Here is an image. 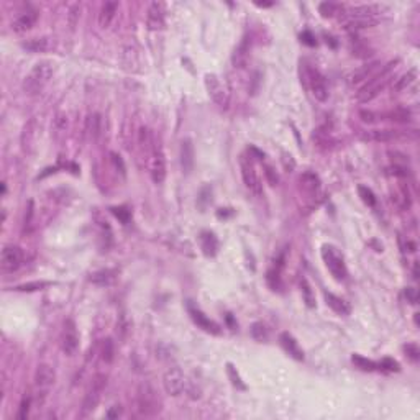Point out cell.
Wrapping results in <instances>:
<instances>
[{
  "instance_id": "f907efd6",
  "label": "cell",
  "mask_w": 420,
  "mask_h": 420,
  "mask_svg": "<svg viewBox=\"0 0 420 420\" xmlns=\"http://www.w3.org/2000/svg\"><path fill=\"white\" fill-rule=\"evenodd\" d=\"M31 219H33V202L28 203V214L25 215V227L31 225Z\"/></svg>"
},
{
  "instance_id": "6da1fadb",
  "label": "cell",
  "mask_w": 420,
  "mask_h": 420,
  "mask_svg": "<svg viewBox=\"0 0 420 420\" xmlns=\"http://www.w3.org/2000/svg\"><path fill=\"white\" fill-rule=\"evenodd\" d=\"M399 64V59H396V61H391V63H387L384 68H381L378 72H376V76H373L370 81H368L363 87L359 89L358 92V100L361 103H366V102H370L373 100L374 97H378L381 92H383L386 89V85L389 84V81L392 79V71L396 69V66Z\"/></svg>"
},
{
  "instance_id": "484cf974",
  "label": "cell",
  "mask_w": 420,
  "mask_h": 420,
  "mask_svg": "<svg viewBox=\"0 0 420 420\" xmlns=\"http://www.w3.org/2000/svg\"><path fill=\"white\" fill-rule=\"evenodd\" d=\"M115 276H117V271H114V269H102V271H97L90 276V282L98 286H105V284H110L115 279Z\"/></svg>"
},
{
  "instance_id": "f5cc1de1",
  "label": "cell",
  "mask_w": 420,
  "mask_h": 420,
  "mask_svg": "<svg viewBox=\"0 0 420 420\" xmlns=\"http://www.w3.org/2000/svg\"><path fill=\"white\" fill-rule=\"evenodd\" d=\"M256 5H258V7H271L273 2H262V4L261 2H256Z\"/></svg>"
},
{
  "instance_id": "e0dca14e",
  "label": "cell",
  "mask_w": 420,
  "mask_h": 420,
  "mask_svg": "<svg viewBox=\"0 0 420 420\" xmlns=\"http://www.w3.org/2000/svg\"><path fill=\"white\" fill-rule=\"evenodd\" d=\"M364 141H376V143H389L400 138V133L396 130H368L361 135Z\"/></svg>"
},
{
  "instance_id": "bcb514c9",
  "label": "cell",
  "mask_w": 420,
  "mask_h": 420,
  "mask_svg": "<svg viewBox=\"0 0 420 420\" xmlns=\"http://www.w3.org/2000/svg\"><path fill=\"white\" fill-rule=\"evenodd\" d=\"M110 156H112V163H114V166L120 171L122 174H125V163H123V160L120 158V154H117V153H110Z\"/></svg>"
},
{
  "instance_id": "5b68a950",
  "label": "cell",
  "mask_w": 420,
  "mask_h": 420,
  "mask_svg": "<svg viewBox=\"0 0 420 420\" xmlns=\"http://www.w3.org/2000/svg\"><path fill=\"white\" fill-rule=\"evenodd\" d=\"M186 384H187V379H186V374L182 373L181 368H169V370L164 373L163 376V386H164V391H166L169 396H181L182 391L186 389Z\"/></svg>"
},
{
  "instance_id": "3957f363",
  "label": "cell",
  "mask_w": 420,
  "mask_h": 420,
  "mask_svg": "<svg viewBox=\"0 0 420 420\" xmlns=\"http://www.w3.org/2000/svg\"><path fill=\"white\" fill-rule=\"evenodd\" d=\"M107 386V376L105 374H95L92 378V383L89 386L87 392H85V397L82 400V409H81V417H87L89 413H92L95 410V407L100 402L102 392Z\"/></svg>"
},
{
  "instance_id": "74e56055",
  "label": "cell",
  "mask_w": 420,
  "mask_h": 420,
  "mask_svg": "<svg viewBox=\"0 0 420 420\" xmlns=\"http://www.w3.org/2000/svg\"><path fill=\"white\" fill-rule=\"evenodd\" d=\"M340 5L338 4H333V2H324L319 5V10L324 17H333L335 13H338Z\"/></svg>"
},
{
  "instance_id": "c3c4849f",
  "label": "cell",
  "mask_w": 420,
  "mask_h": 420,
  "mask_svg": "<svg viewBox=\"0 0 420 420\" xmlns=\"http://www.w3.org/2000/svg\"><path fill=\"white\" fill-rule=\"evenodd\" d=\"M300 39H302V43H305L308 46H315V38H313V35H312L310 31H304V33H302Z\"/></svg>"
},
{
  "instance_id": "83f0119b",
  "label": "cell",
  "mask_w": 420,
  "mask_h": 420,
  "mask_svg": "<svg viewBox=\"0 0 420 420\" xmlns=\"http://www.w3.org/2000/svg\"><path fill=\"white\" fill-rule=\"evenodd\" d=\"M217 248H219V241L212 233H205L202 236V249L207 256H214L217 253Z\"/></svg>"
},
{
  "instance_id": "836d02e7",
  "label": "cell",
  "mask_w": 420,
  "mask_h": 420,
  "mask_svg": "<svg viewBox=\"0 0 420 420\" xmlns=\"http://www.w3.org/2000/svg\"><path fill=\"white\" fill-rule=\"evenodd\" d=\"M85 131H87V133H89L92 138H97V135L100 133V117H98L97 114L89 117L87 127H85Z\"/></svg>"
},
{
  "instance_id": "7a4b0ae2",
  "label": "cell",
  "mask_w": 420,
  "mask_h": 420,
  "mask_svg": "<svg viewBox=\"0 0 420 420\" xmlns=\"http://www.w3.org/2000/svg\"><path fill=\"white\" fill-rule=\"evenodd\" d=\"M52 64L49 61H39L30 69L23 79V90L28 95H35L44 89V85L52 77Z\"/></svg>"
},
{
  "instance_id": "7c38bea8",
  "label": "cell",
  "mask_w": 420,
  "mask_h": 420,
  "mask_svg": "<svg viewBox=\"0 0 420 420\" xmlns=\"http://www.w3.org/2000/svg\"><path fill=\"white\" fill-rule=\"evenodd\" d=\"M307 81H308V87L312 90V95L317 98L319 102H325L328 98V85H327L325 77L320 74V71L308 68Z\"/></svg>"
},
{
  "instance_id": "cb8c5ba5",
  "label": "cell",
  "mask_w": 420,
  "mask_h": 420,
  "mask_svg": "<svg viewBox=\"0 0 420 420\" xmlns=\"http://www.w3.org/2000/svg\"><path fill=\"white\" fill-rule=\"evenodd\" d=\"M248 52H249V41H248V38H245L238 44V48L235 49V55H233V64L236 68H245L248 56H249Z\"/></svg>"
},
{
  "instance_id": "e575fe53",
  "label": "cell",
  "mask_w": 420,
  "mask_h": 420,
  "mask_svg": "<svg viewBox=\"0 0 420 420\" xmlns=\"http://www.w3.org/2000/svg\"><path fill=\"white\" fill-rule=\"evenodd\" d=\"M227 374H228V378H230V381H232V384L236 387V389H240V391H246V386H245V383H243L241 381V378H240V374L236 373V370L233 368V364H227Z\"/></svg>"
},
{
  "instance_id": "8fae6325",
  "label": "cell",
  "mask_w": 420,
  "mask_h": 420,
  "mask_svg": "<svg viewBox=\"0 0 420 420\" xmlns=\"http://www.w3.org/2000/svg\"><path fill=\"white\" fill-rule=\"evenodd\" d=\"M23 261V251L15 245H7L2 249V256H0V268L5 273H12L22 266Z\"/></svg>"
},
{
  "instance_id": "603a6c76",
  "label": "cell",
  "mask_w": 420,
  "mask_h": 420,
  "mask_svg": "<svg viewBox=\"0 0 420 420\" xmlns=\"http://www.w3.org/2000/svg\"><path fill=\"white\" fill-rule=\"evenodd\" d=\"M325 300H327V305L330 307L333 312H337L340 315H348L351 310L350 305H348V302L337 297V295L332 292H325Z\"/></svg>"
},
{
  "instance_id": "277c9868",
  "label": "cell",
  "mask_w": 420,
  "mask_h": 420,
  "mask_svg": "<svg viewBox=\"0 0 420 420\" xmlns=\"http://www.w3.org/2000/svg\"><path fill=\"white\" fill-rule=\"evenodd\" d=\"M138 407L144 415H154L161 410V402L158 399L156 391L146 383L141 384L140 389H138Z\"/></svg>"
},
{
  "instance_id": "d6986e66",
  "label": "cell",
  "mask_w": 420,
  "mask_h": 420,
  "mask_svg": "<svg viewBox=\"0 0 420 420\" xmlns=\"http://www.w3.org/2000/svg\"><path fill=\"white\" fill-rule=\"evenodd\" d=\"M36 12H23V13H20V15L13 20L12 22V30L15 31V33H25V31H28L33 25H35L36 22Z\"/></svg>"
},
{
  "instance_id": "52a82bcc",
  "label": "cell",
  "mask_w": 420,
  "mask_h": 420,
  "mask_svg": "<svg viewBox=\"0 0 420 420\" xmlns=\"http://www.w3.org/2000/svg\"><path fill=\"white\" fill-rule=\"evenodd\" d=\"M322 258H324L328 271L333 274L335 279L341 281V279L346 278V266L343 262V258L335 251V248L325 245L324 248H322Z\"/></svg>"
},
{
  "instance_id": "7dc6e473",
  "label": "cell",
  "mask_w": 420,
  "mask_h": 420,
  "mask_svg": "<svg viewBox=\"0 0 420 420\" xmlns=\"http://www.w3.org/2000/svg\"><path fill=\"white\" fill-rule=\"evenodd\" d=\"M359 117H361V120L366 122V123H373V122H376V114H373V112L361 110V112H359Z\"/></svg>"
},
{
  "instance_id": "9c48e42d",
  "label": "cell",
  "mask_w": 420,
  "mask_h": 420,
  "mask_svg": "<svg viewBox=\"0 0 420 420\" xmlns=\"http://www.w3.org/2000/svg\"><path fill=\"white\" fill-rule=\"evenodd\" d=\"M149 173L154 184H161L166 179V156H164L161 146H158V144H154L153 149H151Z\"/></svg>"
},
{
  "instance_id": "f1b7e54d",
  "label": "cell",
  "mask_w": 420,
  "mask_h": 420,
  "mask_svg": "<svg viewBox=\"0 0 420 420\" xmlns=\"http://www.w3.org/2000/svg\"><path fill=\"white\" fill-rule=\"evenodd\" d=\"M114 354H115V346H114V341L110 338H105L100 345V358L105 363H112V359H114Z\"/></svg>"
},
{
  "instance_id": "ab89813d",
  "label": "cell",
  "mask_w": 420,
  "mask_h": 420,
  "mask_svg": "<svg viewBox=\"0 0 420 420\" xmlns=\"http://www.w3.org/2000/svg\"><path fill=\"white\" fill-rule=\"evenodd\" d=\"M251 335H253V338H254V340L262 341V340H266V338H268V330L265 328V325H261V324H254V325H253V328H251Z\"/></svg>"
},
{
  "instance_id": "d6a6232c",
  "label": "cell",
  "mask_w": 420,
  "mask_h": 420,
  "mask_svg": "<svg viewBox=\"0 0 420 420\" xmlns=\"http://www.w3.org/2000/svg\"><path fill=\"white\" fill-rule=\"evenodd\" d=\"M300 184H302V187H305L308 190H315V189H319V177L317 174H313V173H305V174H302L300 176Z\"/></svg>"
},
{
  "instance_id": "f6af8a7d",
  "label": "cell",
  "mask_w": 420,
  "mask_h": 420,
  "mask_svg": "<svg viewBox=\"0 0 420 420\" xmlns=\"http://www.w3.org/2000/svg\"><path fill=\"white\" fill-rule=\"evenodd\" d=\"M404 350H405V353L409 354V356H410L413 361H417V359H418V354H420V351H418V346H417L415 343L405 345V346H404Z\"/></svg>"
},
{
  "instance_id": "60d3db41",
  "label": "cell",
  "mask_w": 420,
  "mask_h": 420,
  "mask_svg": "<svg viewBox=\"0 0 420 420\" xmlns=\"http://www.w3.org/2000/svg\"><path fill=\"white\" fill-rule=\"evenodd\" d=\"M30 402H31V400H30L28 397L22 400V404H20V410H18V413H17V418H18V420H25L26 417H28Z\"/></svg>"
},
{
  "instance_id": "f546056e",
  "label": "cell",
  "mask_w": 420,
  "mask_h": 420,
  "mask_svg": "<svg viewBox=\"0 0 420 420\" xmlns=\"http://www.w3.org/2000/svg\"><path fill=\"white\" fill-rule=\"evenodd\" d=\"M351 361L354 363V366L359 368V370H363V371H374V370H378V368H379L378 363H374V361L368 359V358L359 356V354H353Z\"/></svg>"
},
{
  "instance_id": "1f68e13d",
  "label": "cell",
  "mask_w": 420,
  "mask_h": 420,
  "mask_svg": "<svg viewBox=\"0 0 420 420\" xmlns=\"http://www.w3.org/2000/svg\"><path fill=\"white\" fill-rule=\"evenodd\" d=\"M300 289H302V297H304L305 304L308 307H315V297H313L312 287H310V284H308V281L305 278L300 279Z\"/></svg>"
},
{
  "instance_id": "4dcf8cb0",
  "label": "cell",
  "mask_w": 420,
  "mask_h": 420,
  "mask_svg": "<svg viewBox=\"0 0 420 420\" xmlns=\"http://www.w3.org/2000/svg\"><path fill=\"white\" fill-rule=\"evenodd\" d=\"M389 117H391V120L399 122V123H407V122H410V118H412L410 110L405 109V107H397V109H394V110L391 112V114H389Z\"/></svg>"
},
{
  "instance_id": "816d5d0a",
  "label": "cell",
  "mask_w": 420,
  "mask_h": 420,
  "mask_svg": "<svg viewBox=\"0 0 420 420\" xmlns=\"http://www.w3.org/2000/svg\"><path fill=\"white\" fill-rule=\"evenodd\" d=\"M413 278H418V262H415V266H413Z\"/></svg>"
},
{
  "instance_id": "4fadbf2b",
  "label": "cell",
  "mask_w": 420,
  "mask_h": 420,
  "mask_svg": "<svg viewBox=\"0 0 420 420\" xmlns=\"http://www.w3.org/2000/svg\"><path fill=\"white\" fill-rule=\"evenodd\" d=\"M56 381V373L49 364H39L35 371V386L38 392L46 394L49 391V387L55 384Z\"/></svg>"
},
{
  "instance_id": "ba28073f",
  "label": "cell",
  "mask_w": 420,
  "mask_h": 420,
  "mask_svg": "<svg viewBox=\"0 0 420 420\" xmlns=\"http://www.w3.org/2000/svg\"><path fill=\"white\" fill-rule=\"evenodd\" d=\"M205 89L208 92L210 98L220 107H227L228 105V90L220 81V77L217 74H205Z\"/></svg>"
},
{
  "instance_id": "ee69618b",
  "label": "cell",
  "mask_w": 420,
  "mask_h": 420,
  "mask_svg": "<svg viewBox=\"0 0 420 420\" xmlns=\"http://www.w3.org/2000/svg\"><path fill=\"white\" fill-rule=\"evenodd\" d=\"M405 297L407 302H410V304H417L418 302V292L415 287H407L405 289Z\"/></svg>"
},
{
  "instance_id": "f35d334b",
  "label": "cell",
  "mask_w": 420,
  "mask_h": 420,
  "mask_svg": "<svg viewBox=\"0 0 420 420\" xmlns=\"http://www.w3.org/2000/svg\"><path fill=\"white\" fill-rule=\"evenodd\" d=\"M112 214H114L122 223H128V220H130V210L127 207H112Z\"/></svg>"
},
{
  "instance_id": "ffe728a7",
  "label": "cell",
  "mask_w": 420,
  "mask_h": 420,
  "mask_svg": "<svg viewBox=\"0 0 420 420\" xmlns=\"http://www.w3.org/2000/svg\"><path fill=\"white\" fill-rule=\"evenodd\" d=\"M189 313H190V317H192V320L202 328V330H205L207 333H212V335L220 333V327L217 325L215 322L207 319L200 310H197V308H194V307H189Z\"/></svg>"
},
{
  "instance_id": "9a60e30c",
  "label": "cell",
  "mask_w": 420,
  "mask_h": 420,
  "mask_svg": "<svg viewBox=\"0 0 420 420\" xmlns=\"http://www.w3.org/2000/svg\"><path fill=\"white\" fill-rule=\"evenodd\" d=\"M383 12V7L376 4H368V5H358L348 10L345 18H371L378 20L379 13Z\"/></svg>"
},
{
  "instance_id": "7bdbcfd3",
  "label": "cell",
  "mask_w": 420,
  "mask_h": 420,
  "mask_svg": "<svg viewBox=\"0 0 420 420\" xmlns=\"http://www.w3.org/2000/svg\"><path fill=\"white\" fill-rule=\"evenodd\" d=\"M265 176H266V179H268V182H269V186H278L279 177H278V174H276V171H274L271 166H266Z\"/></svg>"
},
{
  "instance_id": "b9f144b4",
  "label": "cell",
  "mask_w": 420,
  "mask_h": 420,
  "mask_svg": "<svg viewBox=\"0 0 420 420\" xmlns=\"http://www.w3.org/2000/svg\"><path fill=\"white\" fill-rule=\"evenodd\" d=\"M379 368L381 370H386V371H399V363L391 358H384L379 363Z\"/></svg>"
},
{
  "instance_id": "7402d4cb",
  "label": "cell",
  "mask_w": 420,
  "mask_h": 420,
  "mask_svg": "<svg viewBox=\"0 0 420 420\" xmlns=\"http://www.w3.org/2000/svg\"><path fill=\"white\" fill-rule=\"evenodd\" d=\"M118 9V2H105L100 9V13H98V25L102 26V28H107V26L112 23V20H114L115 13Z\"/></svg>"
},
{
  "instance_id": "4316f807",
  "label": "cell",
  "mask_w": 420,
  "mask_h": 420,
  "mask_svg": "<svg viewBox=\"0 0 420 420\" xmlns=\"http://www.w3.org/2000/svg\"><path fill=\"white\" fill-rule=\"evenodd\" d=\"M23 48H26L31 52H43L51 48V43L48 38H33L30 41L23 43Z\"/></svg>"
},
{
  "instance_id": "d4e9b609",
  "label": "cell",
  "mask_w": 420,
  "mask_h": 420,
  "mask_svg": "<svg viewBox=\"0 0 420 420\" xmlns=\"http://www.w3.org/2000/svg\"><path fill=\"white\" fill-rule=\"evenodd\" d=\"M417 69L413 68V69H409L405 72V74H402L400 76L397 81H396V84H394V90L396 92H400V90H405L407 87H410V85L415 82V79H417Z\"/></svg>"
},
{
  "instance_id": "44dd1931",
  "label": "cell",
  "mask_w": 420,
  "mask_h": 420,
  "mask_svg": "<svg viewBox=\"0 0 420 420\" xmlns=\"http://www.w3.org/2000/svg\"><path fill=\"white\" fill-rule=\"evenodd\" d=\"M279 341H281L282 348H284V350H286L289 354H291V356H292L294 359H297V361L304 359V351H302V348L299 346L297 340H295L291 333H287V332L281 333Z\"/></svg>"
},
{
  "instance_id": "681fc988",
  "label": "cell",
  "mask_w": 420,
  "mask_h": 420,
  "mask_svg": "<svg viewBox=\"0 0 420 420\" xmlns=\"http://www.w3.org/2000/svg\"><path fill=\"white\" fill-rule=\"evenodd\" d=\"M120 413H122L120 405H114V407H112V409L107 412V417H109V418H117L118 415H120Z\"/></svg>"
},
{
  "instance_id": "8992f818",
  "label": "cell",
  "mask_w": 420,
  "mask_h": 420,
  "mask_svg": "<svg viewBox=\"0 0 420 420\" xmlns=\"http://www.w3.org/2000/svg\"><path fill=\"white\" fill-rule=\"evenodd\" d=\"M240 166H241V177H243V182H245L246 189L251 194H254L256 197H261L262 195V184L259 181L258 174H256L251 160H249V158L241 156L240 158Z\"/></svg>"
},
{
  "instance_id": "2e32d148",
  "label": "cell",
  "mask_w": 420,
  "mask_h": 420,
  "mask_svg": "<svg viewBox=\"0 0 420 420\" xmlns=\"http://www.w3.org/2000/svg\"><path fill=\"white\" fill-rule=\"evenodd\" d=\"M381 69V63L379 61H373L368 63L364 66H361L354 72H351L350 76V84H361V82H368L373 76H376V72Z\"/></svg>"
},
{
  "instance_id": "ac0fdd59",
  "label": "cell",
  "mask_w": 420,
  "mask_h": 420,
  "mask_svg": "<svg viewBox=\"0 0 420 420\" xmlns=\"http://www.w3.org/2000/svg\"><path fill=\"white\" fill-rule=\"evenodd\" d=\"M181 166L186 174L194 169V144L190 138L181 141Z\"/></svg>"
},
{
  "instance_id": "30bf717a",
  "label": "cell",
  "mask_w": 420,
  "mask_h": 420,
  "mask_svg": "<svg viewBox=\"0 0 420 420\" xmlns=\"http://www.w3.org/2000/svg\"><path fill=\"white\" fill-rule=\"evenodd\" d=\"M61 348L68 356H72L79 348L77 327L74 324V320H71V319L64 322V328H63V335H61Z\"/></svg>"
},
{
  "instance_id": "d590c367",
  "label": "cell",
  "mask_w": 420,
  "mask_h": 420,
  "mask_svg": "<svg viewBox=\"0 0 420 420\" xmlns=\"http://www.w3.org/2000/svg\"><path fill=\"white\" fill-rule=\"evenodd\" d=\"M358 192H359L361 200H363V202L366 203V205L373 207L374 203H376V197H374V194H373L371 189H368V187H364V186H359V187H358Z\"/></svg>"
},
{
  "instance_id": "5bb4252c",
  "label": "cell",
  "mask_w": 420,
  "mask_h": 420,
  "mask_svg": "<svg viewBox=\"0 0 420 420\" xmlns=\"http://www.w3.org/2000/svg\"><path fill=\"white\" fill-rule=\"evenodd\" d=\"M164 13H166V7H164L163 2H153L149 5L148 17H146L149 30L164 28Z\"/></svg>"
},
{
  "instance_id": "8d00e7d4",
  "label": "cell",
  "mask_w": 420,
  "mask_h": 420,
  "mask_svg": "<svg viewBox=\"0 0 420 420\" xmlns=\"http://www.w3.org/2000/svg\"><path fill=\"white\" fill-rule=\"evenodd\" d=\"M51 282L48 281H36V282H28V284H22V286H17L15 291H41L43 287L49 286Z\"/></svg>"
}]
</instances>
